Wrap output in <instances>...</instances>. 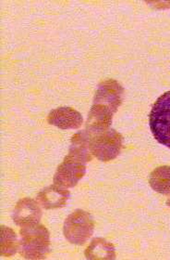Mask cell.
<instances>
[{
  "mask_svg": "<svg viewBox=\"0 0 170 260\" xmlns=\"http://www.w3.org/2000/svg\"><path fill=\"white\" fill-rule=\"evenodd\" d=\"M149 123L155 140L170 148V91L157 99L149 115Z\"/></svg>",
  "mask_w": 170,
  "mask_h": 260,
  "instance_id": "6da1fadb",
  "label": "cell"
},
{
  "mask_svg": "<svg viewBox=\"0 0 170 260\" xmlns=\"http://www.w3.org/2000/svg\"><path fill=\"white\" fill-rule=\"evenodd\" d=\"M21 234L22 255L31 259L46 257L49 250V233L46 228L38 225L22 227Z\"/></svg>",
  "mask_w": 170,
  "mask_h": 260,
  "instance_id": "7a4b0ae2",
  "label": "cell"
},
{
  "mask_svg": "<svg viewBox=\"0 0 170 260\" xmlns=\"http://www.w3.org/2000/svg\"><path fill=\"white\" fill-rule=\"evenodd\" d=\"M82 159H90L84 149L75 147L74 151L69 153L63 164L59 167L55 177L56 184L74 186L77 181L84 175L85 166Z\"/></svg>",
  "mask_w": 170,
  "mask_h": 260,
  "instance_id": "3957f363",
  "label": "cell"
},
{
  "mask_svg": "<svg viewBox=\"0 0 170 260\" xmlns=\"http://www.w3.org/2000/svg\"><path fill=\"white\" fill-rule=\"evenodd\" d=\"M94 233V222L89 214L84 211H76L66 220L64 234L71 244H83Z\"/></svg>",
  "mask_w": 170,
  "mask_h": 260,
  "instance_id": "277c9868",
  "label": "cell"
},
{
  "mask_svg": "<svg viewBox=\"0 0 170 260\" xmlns=\"http://www.w3.org/2000/svg\"><path fill=\"white\" fill-rule=\"evenodd\" d=\"M121 148V136L113 131L96 138L93 150L102 161H108L116 157Z\"/></svg>",
  "mask_w": 170,
  "mask_h": 260,
  "instance_id": "5b68a950",
  "label": "cell"
},
{
  "mask_svg": "<svg viewBox=\"0 0 170 260\" xmlns=\"http://www.w3.org/2000/svg\"><path fill=\"white\" fill-rule=\"evenodd\" d=\"M41 211L32 200H21L14 211V222L21 227L37 225L41 218Z\"/></svg>",
  "mask_w": 170,
  "mask_h": 260,
  "instance_id": "8992f818",
  "label": "cell"
},
{
  "mask_svg": "<svg viewBox=\"0 0 170 260\" xmlns=\"http://www.w3.org/2000/svg\"><path fill=\"white\" fill-rule=\"evenodd\" d=\"M48 122L63 129L77 128L82 123V118L78 112L72 109L60 108L49 114Z\"/></svg>",
  "mask_w": 170,
  "mask_h": 260,
  "instance_id": "52a82bcc",
  "label": "cell"
},
{
  "mask_svg": "<svg viewBox=\"0 0 170 260\" xmlns=\"http://www.w3.org/2000/svg\"><path fill=\"white\" fill-rule=\"evenodd\" d=\"M85 255L90 259H114L115 248L105 240L96 239L86 250Z\"/></svg>",
  "mask_w": 170,
  "mask_h": 260,
  "instance_id": "ba28073f",
  "label": "cell"
},
{
  "mask_svg": "<svg viewBox=\"0 0 170 260\" xmlns=\"http://www.w3.org/2000/svg\"><path fill=\"white\" fill-rule=\"evenodd\" d=\"M69 191L60 190L56 187H50L42 190L38 196V199L46 208H55L63 206L69 197Z\"/></svg>",
  "mask_w": 170,
  "mask_h": 260,
  "instance_id": "9c48e42d",
  "label": "cell"
},
{
  "mask_svg": "<svg viewBox=\"0 0 170 260\" xmlns=\"http://www.w3.org/2000/svg\"><path fill=\"white\" fill-rule=\"evenodd\" d=\"M150 184L155 191L170 194V168L160 167L154 169L150 177Z\"/></svg>",
  "mask_w": 170,
  "mask_h": 260,
  "instance_id": "30bf717a",
  "label": "cell"
},
{
  "mask_svg": "<svg viewBox=\"0 0 170 260\" xmlns=\"http://www.w3.org/2000/svg\"><path fill=\"white\" fill-rule=\"evenodd\" d=\"M2 233L7 236V242H2L1 243V249H2V255H11L16 252L18 248V243H17L16 235H14V233L10 230L7 229V233L5 231L2 229Z\"/></svg>",
  "mask_w": 170,
  "mask_h": 260,
  "instance_id": "8fae6325",
  "label": "cell"
},
{
  "mask_svg": "<svg viewBox=\"0 0 170 260\" xmlns=\"http://www.w3.org/2000/svg\"><path fill=\"white\" fill-rule=\"evenodd\" d=\"M167 205L170 206V199L169 200L167 201Z\"/></svg>",
  "mask_w": 170,
  "mask_h": 260,
  "instance_id": "7c38bea8",
  "label": "cell"
}]
</instances>
